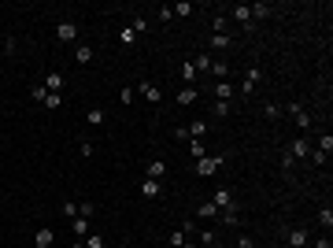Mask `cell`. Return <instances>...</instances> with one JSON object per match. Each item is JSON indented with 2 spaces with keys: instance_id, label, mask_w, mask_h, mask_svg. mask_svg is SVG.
I'll return each mask as SVG.
<instances>
[{
  "instance_id": "6da1fadb",
  "label": "cell",
  "mask_w": 333,
  "mask_h": 248,
  "mask_svg": "<svg viewBox=\"0 0 333 248\" xmlns=\"http://www.w3.org/2000/svg\"><path fill=\"white\" fill-rule=\"evenodd\" d=\"M259 78H263V71H259V67H248V71H244V82H241V93H244V97H252V93H255Z\"/></svg>"
},
{
  "instance_id": "7a4b0ae2",
  "label": "cell",
  "mask_w": 333,
  "mask_h": 248,
  "mask_svg": "<svg viewBox=\"0 0 333 248\" xmlns=\"http://www.w3.org/2000/svg\"><path fill=\"white\" fill-rule=\"evenodd\" d=\"M222 159H226V156H215V159H211V156H207V159H196V174H200V178H211L215 170L222 167Z\"/></svg>"
},
{
  "instance_id": "3957f363",
  "label": "cell",
  "mask_w": 333,
  "mask_h": 248,
  "mask_svg": "<svg viewBox=\"0 0 333 248\" xmlns=\"http://www.w3.org/2000/svg\"><path fill=\"white\" fill-rule=\"evenodd\" d=\"M289 115H292V122H296V130H307V126H311V115L303 111V104H300V100H292V104H289Z\"/></svg>"
},
{
  "instance_id": "277c9868",
  "label": "cell",
  "mask_w": 333,
  "mask_h": 248,
  "mask_svg": "<svg viewBox=\"0 0 333 248\" xmlns=\"http://www.w3.org/2000/svg\"><path fill=\"white\" fill-rule=\"evenodd\" d=\"M56 244V233L49 230V226H41V230L34 233V248H52Z\"/></svg>"
},
{
  "instance_id": "5b68a950",
  "label": "cell",
  "mask_w": 333,
  "mask_h": 248,
  "mask_svg": "<svg viewBox=\"0 0 333 248\" xmlns=\"http://www.w3.org/2000/svg\"><path fill=\"white\" fill-rule=\"evenodd\" d=\"M137 93H141V97H145L148 104H156L159 97H163V93H159V85H156V82H141V85H137Z\"/></svg>"
},
{
  "instance_id": "8992f818",
  "label": "cell",
  "mask_w": 333,
  "mask_h": 248,
  "mask_svg": "<svg viewBox=\"0 0 333 248\" xmlns=\"http://www.w3.org/2000/svg\"><path fill=\"white\" fill-rule=\"evenodd\" d=\"M56 37L60 41H74L78 37V23H56Z\"/></svg>"
},
{
  "instance_id": "52a82bcc",
  "label": "cell",
  "mask_w": 333,
  "mask_h": 248,
  "mask_svg": "<svg viewBox=\"0 0 333 248\" xmlns=\"http://www.w3.org/2000/svg\"><path fill=\"white\" fill-rule=\"evenodd\" d=\"M159 193H163V185H159L156 178H145V182H141V196H145V200H156Z\"/></svg>"
},
{
  "instance_id": "ba28073f",
  "label": "cell",
  "mask_w": 333,
  "mask_h": 248,
  "mask_svg": "<svg viewBox=\"0 0 333 248\" xmlns=\"http://www.w3.org/2000/svg\"><path fill=\"white\" fill-rule=\"evenodd\" d=\"M289 156H292V159H307V156H311V145H307L303 137H296V141L289 145Z\"/></svg>"
},
{
  "instance_id": "9c48e42d",
  "label": "cell",
  "mask_w": 333,
  "mask_h": 248,
  "mask_svg": "<svg viewBox=\"0 0 333 248\" xmlns=\"http://www.w3.org/2000/svg\"><path fill=\"white\" fill-rule=\"evenodd\" d=\"M185 133H189V141H204V133H207V122H204V119L189 122V126H185Z\"/></svg>"
},
{
  "instance_id": "30bf717a",
  "label": "cell",
  "mask_w": 333,
  "mask_h": 248,
  "mask_svg": "<svg viewBox=\"0 0 333 248\" xmlns=\"http://www.w3.org/2000/svg\"><path fill=\"white\" fill-rule=\"evenodd\" d=\"M233 19L244 26V30H252V12H248V4H237V8H233Z\"/></svg>"
},
{
  "instance_id": "8fae6325",
  "label": "cell",
  "mask_w": 333,
  "mask_h": 248,
  "mask_svg": "<svg viewBox=\"0 0 333 248\" xmlns=\"http://www.w3.org/2000/svg\"><path fill=\"white\" fill-rule=\"evenodd\" d=\"M218 215H222V211L215 207V200H204V204L196 207V218H218Z\"/></svg>"
},
{
  "instance_id": "7c38bea8",
  "label": "cell",
  "mask_w": 333,
  "mask_h": 248,
  "mask_svg": "<svg viewBox=\"0 0 333 248\" xmlns=\"http://www.w3.org/2000/svg\"><path fill=\"white\" fill-rule=\"evenodd\" d=\"M207 45H211L215 52H226V49H230V45H233V37H230V34H215V37H211V41H207Z\"/></svg>"
},
{
  "instance_id": "4fadbf2b",
  "label": "cell",
  "mask_w": 333,
  "mask_h": 248,
  "mask_svg": "<svg viewBox=\"0 0 333 248\" xmlns=\"http://www.w3.org/2000/svg\"><path fill=\"white\" fill-rule=\"evenodd\" d=\"M163 174H167V163H163V159H148V174H145V178H156V182H159Z\"/></svg>"
},
{
  "instance_id": "5bb4252c",
  "label": "cell",
  "mask_w": 333,
  "mask_h": 248,
  "mask_svg": "<svg viewBox=\"0 0 333 248\" xmlns=\"http://www.w3.org/2000/svg\"><path fill=\"white\" fill-rule=\"evenodd\" d=\"M45 89H49V93H63V74H60V71H52L49 78H45Z\"/></svg>"
},
{
  "instance_id": "9a60e30c",
  "label": "cell",
  "mask_w": 333,
  "mask_h": 248,
  "mask_svg": "<svg viewBox=\"0 0 333 248\" xmlns=\"http://www.w3.org/2000/svg\"><path fill=\"white\" fill-rule=\"evenodd\" d=\"M307 241H311L307 230H300V226H296V230H289V244H292V248H303Z\"/></svg>"
},
{
  "instance_id": "2e32d148",
  "label": "cell",
  "mask_w": 333,
  "mask_h": 248,
  "mask_svg": "<svg viewBox=\"0 0 333 248\" xmlns=\"http://www.w3.org/2000/svg\"><path fill=\"white\" fill-rule=\"evenodd\" d=\"M211 74H215L218 82H226V74H230V63H226V60H211Z\"/></svg>"
},
{
  "instance_id": "e0dca14e",
  "label": "cell",
  "mask_w": 333,
  "mask_h": 248,
  "mask_svg": "<svg viewBox=\"0 0 333 248\" xmlns=\"http://www.w3.org/2000/svg\"><path fill=\"white\" fill-rule=\"evenodd\" d=\"M193 67H196V74H200V71H211V56H207V49H204V52H196Z\"/></svg>"
},
{
  "instance_id": "ac0fdd59",
  "label": "cell",
  "mask_w": 333,
  "mask_h": 248,
  "mask_svg": "<svg viewBox=\"0 0 333 248\" xmlns=\"http://www.w3.org/2000/svg\"><path fill=\"white\" fill-rule=\"evenodd\" d=\"M74 237H78V241H85V233H89V218H74Z\"/></svg>"
},
{
  "instance_id": "d6986e66",
  "label": "cell",
  "mask_w": 333,
  "mask_h": 248,
  "mask_svg": "<svg viewBox=\"0 0 333 248\" xmlns=\"http://www.w3.org/2000/svg\"><path fill=\"white\" fill-rule=\"evenodd\" d=\"M178 104H185V108H189V104H196V89H193V85H185V89L178 93Z\"/></svg>"
},
{
  "instance_id": "ffe728a7",
  "label": "cell",
  "mask_w": 333,
  "mask_h": 248,
  "mask_svg": "<svg viewBox=\"0 0 333 248\" xmlns=\"http://www.w3.org/2000/svg\"><path fill=\"white\" fill-rule=\"evenodd\" d=\"M215 97H218V100H230V97H233V85H230V82H218V85H215Z\"/></svg>"
},
{
  "instance_id": "44dd1931",
  "label": "cell",
  "mask_w": 333,
  "mask_h": 248,
  "mask_svg": "<svg viewBox=\"0 0 333 248\" xmlns=\"http://www.w3.org/2000/svg\"><path fill=\"white\" fill-rule=\"evenodd\" d=\"M74 60H78V63H93V49H89V45H78V52H74Z\"/></svg>"
},
{
  "instance_id": "7402d4cb",
  "label": "cell",
  "mask_w": 333,
  "mask_h": 248,
  "mask_svg": "<svg viewBox=\"0 0 333 248\" xmlns=\"http://www.w3.org/2000/svg\"><path fill=\"white\" fill-rule=\"evenodd\" d=\"M315 152H322V156H329V152H333V137H329V133H322V137H318V148Z\"/></svg>"
},
{
  "instance_id": "603a6c76",
  "label": "cell",
  "mask_w": 333,
  "mask_h": 248,
  "mask_svg": "<svg viewBox=\"0 0 333 248\" xmlns=\"http://www.w3.org/2000/svg\"><path fill=\"white\" fill-rule=\"evenodd\" d=\"M89 126H104V108H89Z\"/></svg>"
},
{
  "instance_id": "cb8c5ba5",
  "label": "cell",
  "mask_w": 333,
  "mask_h": 248,
  "mask_svg": "<svg viewBox=\"0 0 333 248\" xmlns=\"http://www.w3.org/2000/svg\"><path fill=\"white\" fill-rule=\"evenodd\" d=\"M318 222L326 226V230H329V226H333V207H329V204H326V207H322V211H318Z\"/></svg>"
},
{
  "instance_id": "d4e9b609",
  "label": "cell",
  "mask_w": 333,
  "mask_h": 248,
  "mask_svg": "<svg viewBox=\"0 0 333 248\" xmlns=\"http://www.w3.org/2000/svg\"><path fill=\"white\" fill-rule=\"evenodd\" d=\"M200 244H204V248L218 244V233H215V230H204V233H200Z\"/></svg>"
},
{
  "instance_id": "484cf974",
  "label": "cell",
  "mask_w": 333,
  "mask_h": 248,
  "mask_svg": "<svg viewBox=\"0 0 333 248\" xmlns=\"http://www.w3.org/2000/svg\"><path fill=\"white\" fill-rule=\"evenodd\" d=\"M119 41H122V45H137V34L126 26V30H119Z\"/></svg>"
},
{
  "instance_id": "4316f807",
  "label": "cell",
  "mask_w": 333,
  "mask_h": 248,
  "mask_svg": "<svg viewBox=\"0 0 333 248\" xmlns=\"http://www.w3.org/2000/svg\"><path fill=\"white\" fill-rule=\"evenodd\" d=\"M248 12H252V19H266V15H270V8H266V4H252Z\"/></svg>"
},
{
  "instance_id": "83f0119b",
  "label": "cell",
  "mask_w": 333,
  "mask_h": 248,
  "mask_svg": "<svg viewBox=\"0 0 333 248\" xmlns=\"http://www.w3.org/2000/svg\"><path fill=\"white\" fill-rule=\"evenodd\" d=\"M215 115H218V119L230 115V100H215Z\"/></svg>"
},
{
  "instance_id": "f1b7e54d",
  "label": "cell",
  "mask_w": 333,
  "mask_h": 248,
  "mask_svg": "<svg viewBox=\"0 0 333 248\" xmlns=\"http://www.w3.org/2000/svg\"><path fill=\"white\" fill-rule=\"evenodd\" d=\"M60 93H49V97H45V108H49V111H56V108H60Z\"/></svg>"
},
{
  "instance_id": "f546056e",
  "label": "cell",
  "mask_w": 333,
  "mask_h": 248,
  "mask_svg": "<svg viewBox=\"0 0 333 248\" xmlns=\"http://www.w3.org/2000/svg\"><path fill=\"white\" fill-rule=\"evenodd\" d=\"M182 78H185V82H193V78H196V67H193V60H189V63H182Z\"/></svg>"
},
{
  "instance_id": "4dcf8cb0",
  "label": "cell",
  "mask_w": 333,
  "mask_h": 248,
  "mask_svg": "<svg viewBox=\"0 0 333 248\" xmlns=\"http://www.w3.org/2000/svg\"><path fill=\"white\" fill-rule=\"evenodd\" d=\"M170 248H185V233H182V230L170 233Z\"/></svg>"
},
{
  "instance_id": "1f68e13d",
  "label": "cell",
  "mask_w": 333,
  "mask_h": 248,
  "mask_svg": "<svg viewBox=\"0 0 333 248\" xmlns=\"http://www.w3.org/2000/svg\"><path fill=\"white\" fill-rule=\"evenodd\" d=\"M263 115H266V119H278L281 108H278V104H263Z\"/></svg>"
},
{
  "instance_id": "d6a6232c",
  "label": "cell",
  "mask_w": 333,
  "mask_h": 248,
  "mask_svg": "<svg viewBox=\"0 0 333 248\" xmlns=\"http://www.w3.org/2000/svg\"><path fill=\"white\" fill-rule=\"evenodd\" d=\"M170 12H178V15L185 19V15H193V4H189V0H182V4H178V8H170Z\"/></svg>"
},
{
  "instance_id": "836d02e7",
  "label": "cell",
  "mask_w": 333,
  "mask_h": 248,
  "mask_svg": "<svg viewBox=\"0 0 333 248\" xmlns=\"http://www.w3.org/2000/svg\"><path fill=\"white\" fill-rule=\"evenodd\" d=\"M189 152H193L196 159H204V141H189Z\"/></svg>"
},
{
  "instance_id": "e575fe53",
  "label": "cell",
  "mask_w": 333,
  "mask_h": 248,
  "mask_svg": "<svg viewBox=\"0 0 333 248\" xmlns=\"http://www.w3.org/2000/svg\"><path fill=\"white\" fill-rule=\"evenodd\" d=\"M30 97H34V100H41V104H45V97H49V89H45V85H34V89H30Z\"/></svg>"
},
{
  "instance_id": "d590c367",
  "label": "cell",
  "mask_w": 333,
  "mask_h": 248,
  "mask_svg": "<svg viewBox=\"0 0 333 248\" xmlns=\"http://www.w3.org/2000/svg\"><path fill=\"white\" fill-rule=\"evenodd\" d=\"M78 218H93V204L85 200V204H78Z\"/></svg>"
},
{
  "instance_id": "8d00e7d4",
  "label": "cell",
  "mask_w": 333,
  "mask_h": 248,
  "mask_svg": "<svg viewBox=\"0 0 333 248\" xmlns=\"http://www.w3.org/2000/svg\"><path fill=\"white\" fill-rule=\"evenodd\" d=\"M85 248H104V237H100V233H89V241H85Z\"/></svg>"
},
{
  "instance_id": "74e56055",
  "label": "cell",
  "mask_w": 333,
  "mask_h": 248,
  "mask_svg": "<svg viewBox=\"0 0 333 248\" xmlns=\"http://www.w3.org/2000/svg\"><path fill=\"white\" fill-rule=\"evenodd\" d=\"M130 30H133V34H145V30H148V23H145V19H133Z\"/></svg>"
},
{
  "instance_id": "f35d334b",
  "label": "cell",
  "mask_w": 333,
  "mask_h": 248,
  "mask_svg": "<svg viewBox=\"0 0 333 248\" xmlns=\"http://www.w3.org/2000/svg\"><path fill=\"white\" fill-rule=\"evenodd\" d=\"M119 104H133V89L126 85V89H119Z\"/></svg>"
},
{
  "instance_id": "ab89813d",
  "label": "cell",
  "mask_w": 333,
  "mask_h": 248,
  "mask_svg": "<svg viewBox=\"0 0 333 248\" xmlns=\"http://www.w3.org/2000/svg\"><path fill=\"white\" fill-rule=\"evenodd\" d=\"M63 215H67V218H74V215H78V204H71V200H67V204H63Z\"/></svg>"
},
{
  "instance_id": "60d3db41",
  "label": "cell",
  "mask_w": 333,
  "mask_h": 248,
  "mask_svg": "<svg viewBox=\"0 0 333 248\" xmlns=\"http://www.w3.org/2000/svg\"><path fill=\"white\" fill-rule=\"evenodd\" d=\"M15 49H19L15 37H8V41H4V56H15Z\"/></svg>"
},
{
  "instance_id": "b9f144b4",
  "label": "cell",
  "mask_w": 333,
  "mask_h": 248,
  "mask_svg": "<svg viewBox=\"0 0 333 248\" xmlns=\"http://www.w3.org/2000/svg\"><path fill=\"white\" fill-rule=\"evenodd\" d=\"M237 248H255V241H252V237H241V241H237Z\"/></svg>"
},
{
  "instance_id": "7bdbcfd3",
  "label": "cell",
  "mask_w": 333,
  "mask_h": 248,
  "mask_svg": "<svg viewBox=\"0 0 333 248\" xmlns=\"http://www.w3.org/2000/svg\"><path fill=\"white\" fill-rule=\"evenodd\" d=\"M315 248H333V244H329V237H322V241H315Z\"/></svg>"
},
{
  "instance_id": "ee69618b",
  "label": "cell",
  "mask_w": 333,
  "mask_h": 248,
  "mask_svg": "<svg viewBox=\"0 0 333 248\" xmlns=\"http://www.w3.org/2000/svg\"><path fill=\"white\" fill-rule=\"evenodd\" d=\"M71 248H85V241H74V244H71Z\"/></svg>"
},
{
  "instance_id": "f6af8a7d",
  "label": "cell",
  "mask_w": 333,
  "mask_h": 248,
  "mask_svg": "<svg viewBox=\"0 0 333 248\" xmlns=\"http://www.w3.org/2000/svg\"><path fill=\"white\" fill-rule=\"evenodd\" d=\"M211 248H226V244H211Z\"/></svg>"
}]
</instances>
